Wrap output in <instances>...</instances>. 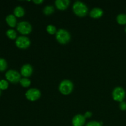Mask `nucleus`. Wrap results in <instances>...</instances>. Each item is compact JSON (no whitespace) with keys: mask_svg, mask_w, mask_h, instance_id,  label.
Segmentation results:
<instances>
[{"mask_svg":"<svg viewBox=\"0 0 126 126\" xmlns=\"http://www.w3.org/2000/svg\"><path fill=\"white\" fill-rule=\"evenodd\" d=\"M85 126H103V123L97 121H91L86 123Z\"/></svg>","mask_w":126,"mask_h":126,"instance_id":"nucleus-22","label":"nucleus"},{"mask_svg":"<svg viewBox=\"0 0 126 126\" xmlns=\"http://www.w3.org/2000/svg\"><path fill=\"white\" fill-rule=\"evenodd\" d=\"M7 68V62L6 59L0 57V71H6Z\"/></svg>","mask_w":126,"mask_h":126,"instance_id":"nucleus-20","label":"nucleus"},{"mask_svg":"<svg viewBox=\"0 0 126 126\" xmlns=\"http://www.w3.org/2000/svg\"><path fill=\"white\" fill-rule=\"evenodd\" d=\"M86 119L84 114H76L71 120V124L73 126H84L86 125Z\"/></svg>","mask_w":126,"mask_h":126,"instance_id":"nucleus-9","label":"nucleus"},{"mask_svg":"<svg viewBox=\"0 0 126 126\" xmlns=\"http://www.w3.org/2000/svg\"><path fill=\"white\" fill-rule=\"evenodd\" d=\"M54 11H55V8L54 6L51 5H47L44 7L43 12L46 16H50L54 13Z\"/></svg>","mask_w":126,"mask_h":126,"instance_id":"nucleus-16","label":"nucleus"},{"mask_svg":"<svg viewBox=\"0 0 126 126\" xmlns=\"http://www.w3.org/2000/svg\"><path fill=\"white\" fill-rule=\"evenodd\" d=\"M125 32H126V28H125Z\"/></svg>","mask_w":126,"mask_h":126,"instance_id":"nucleus-27","label":"nucleus"},{"mask_svg":"<svg viewBox=\"0 0 126 126\" xmlns=\"http://www.w3.org/2000/svg\"><path fill=\"white\" fill-rule=\"evenodd\" d=\"M112 97L114 101L119 103L124 101L126 97V91L121 86L116 87L112 92Z\"/></svg>","mask_w":126,"mask_h":126,"instance_id":"nucleus-8","label":"nucleus"},{"mask_svg":"<svg viewBox=\"0 0 126 126\" xmlns=\"http://www.w3.org/2000/svg\"><path fill=\"white\" fill-rule=\"evenodd\" d=\"M119 107L121 111H126V102L124 101L120 102L119 105Z\"/></svg>","mask_w":126,"mask_h":126,"instance_id":"nucleus-23","label":"nucleus"},{"mask_svg":"<svg viewBox=\"0 0 126 126\" xmlns=\"http://www.w3.org/2000/svg\"><path fill=\"white\" fill-rule=\"evenodd\" d=\"M9 87V82L6 79L0 80V89L1 91L6 90Z\"/></svg>","mask_w":126,"mask_h":126,"instance_id":"nucleus-21","label":"nucleus"},{"mask_svg":"<svg viewBox=\"0 0 126 126\" xmlns=\"http://www.w3.org/2000/svg\"><path fill=\"white\" fill-rule=\"evenodd\" d=\"M57 30H58L57 29L55 26H54V25H48L46 27V32H47L48 34H50V35H54V34L55 35Z\"/></svg>","mask_w":126,"mask_h":126,"instance_id":"nucleus-19","label":"nucleus"},{"mask_svg":"<svg viewBox=\"0 0 126 126\" xmlns=\"http://www.w3.org/2000/svg\"><path fill=\"white\" fill-rule=\"evenodd\" d=\"M21 76L24 78H29L33 75V68L30 64L26 63L22 65L20 68Z\"/></svg>","mask_w":126,"mask_h":126,"instance_id":"nucleus-10","label":"nucleus"},{"mask_svg":"<svg viewBox=\"0 0 126 126\" xmlns=\"http://www.w3.org/2000/svg\"><path fill=\"white\" fill-rule=\"evenodd\" d=\"M92 115H93L91 111H86V113H84V117L86 118V119H89V118H91V117L92 116Z\"/></svg>","mask_w":126,"mask_h":126,"instance_id":"nucleus-24","label":"nucleus"},{"mask_svg":"<svg viewBox=\"0 0 126 126\" xmlns=\"http://www.w3.org/2000/svg\"><path fill=\"white\" fill-rule=\"evenodd\" d=\"M55 39L60 44H66L71 40L70 32L63 28H59L55 34Z\"/></svg>","mask_w":126,"mask_h":126,"instance_id":"nucleus-2","label":"nucleus"},{"mask_svg":"<svg viewBox=\"0 0 126 126\" xmlns=\"http://www.w3.org/2000/svg\"><path fill=\"white\" fill-rule=\"evenodd\" d=\"M1 90L0 89V96H1Z\"/></svg>","mask_w":126,"mask_h":126,"instance_id":"nucleus-26","label":"nucleus"},{"mask_svg":"<svg viewBox=\"0 0 126 126\" xmlns=\"http://www.w3.org/2000/svg\"><path fill=\"white\" fill-rule=\"evenodd\" d=\"M103 15V11L100 7H94L89 12V16L94 19L101 18Z\"/></svg>","mask_w":126,"mask_h":126,"instance_id":"nucleus-12","label":"nucleus"},{"mask_svg":"<svg viewBox=\"0 0 126 126\" xmlns=\"http://www.w3.org/2000/svg\"><path fill=\"white\" fill-rule=\"evenodd\" d=\"M33 30L31 23L27 21H21L17 23V30L23 36H27L30 34Z\"/></svg>","mask_w":126,"mask_h":126,"instance_id":"nucleus-5","label":"nucleus"},{"mask_svg":"<svg viewBox=\"0 0 126 126\" xmlns=\"http://www.w3.org/2000/svg\"><path fill=\"white\" fill-rule=\"evenodd\" d=\"M73 12L79 17H86L88 14V7L83 2L77 1L73 3L72 7Z\"/></svg>","mask_w":126,"mask_h":126,"instance_id":"nucleus-1","label":"nucleus"},{"mask_svg":"<svg viewBox=\"0 0 126 126\" xmlns=\"http://www.w3.org/2000/svg\"><path fill=\"white\" fill-rule=\"evenodd\" d=\"M20 73L16 70H7L5 73V78L8 82L12 84H17L20 82L21 78Z\"/></svg>","mask_w":126,"mask_h":126,"instance_id":"nucleus-4","label":"nucleus"},{"mask_svg":"<svg viewBox=\"0 0 126 126\" xmlns=\"http://www.w3.org/2000/svg\"><path fill=\"white\" fill-rule=\"evenodd\" d=\"M19 83L22 87H24V88H28V87L30 86L32 82H31L30 79L28 78L23 77L21 78Z\"/></svg>","mask_w":126,"mask_h":126,"instance_id":"nucleus-17","label":"nucleus"},{"mask_svg":"<svg viewBox=\"0 0 126 126\" xmlns=\"http://www.w3.org/2000/svg\"><path fill=\"white\" fill-rule=\"evenodd\" d=\"M43 2H44V1H43V0H34V1H33V3L36 5L41 4Z\"/></svg>","mask_w":126,"mask_h":126,"instance_id":"nucleus-25","label":"nucleus"},{"mask_svg":"<svg viewBox=\"0 0 126 126\" xmlns=\"http://www.w3.org/2000/svg\"><path fill=\"white\" fill-rule=\"evenodd\" d=\"M6 36L8 37V38H9L10 39H12V40H16L17 38V33L15 30L12 29V28H9V29L7 30L6 32Z\"/></svg>","mask_w":126,"mask_h":126,"instance_id":"nucleus-15","label":"nucleus"},{"mask_svg":"<svg viewBox=\"0 0 126 126\" xmlns=\"http://www.w3.org/2000/svg\"><path fill=\"white\" fill-rule=\"evenodd\" d=\"M74 89V84L69 79H64L60 82L59 86V91L63 95H70Z\"/></svg>","mask_w":126,"mask_h":126,"instance_id":"nucleus-3","label":"nucleus"},{"mask_svg":"<svg viewBox=\"0 0 126 126\" xmlns=\"http://www.w3.org/2000/svg\"><path fill=\"white\" fill-rule=\"evenodd\" d=\"M16 46L20 49H27L30 46L31 41L27 36L21 35L15 41Z\"/></svg>","mask_w":126,"mask_h":126,"instance_id":"nucleus-7","label":"nucleus"},{"mask_svg":"<svg viewBox=\"0 0 126 126\" xmlns=\"http://www.w3.org/2000/svg\"><path fill=\"white\" fill-rule=\"evenodd\" d=\"M26 98L30 102H36L40 98L41 92L37 88H30L25 94Z\"/></svg>","mask_w":126,"mask_h":126,"instance_id":"nucleus-6","label":"nucleus"},{"mask_svg":"<svg viewBox=\"0 0 126 126\" xmlns=\"http://www.w3.org/2000/svg\"><path fill=\"white\" fill-rule=\"evenodd\" d=\"M25 14V11L24 8L20 6H16L14 8L13 11V14L16 16V17L18 18H21V17H23Z\"/></svg>","mask_w":126,"mask_h":126,"instance_id":"nucleus-14","label":"nucleus"},{"mask_svg":"<svg viewBox=\"0 0 126 126\" xmlns=\"http://www.w3.org/2000/svg\"><path fill=\"white\" fill-rule=\"evenodd\" d=\"M69 0H56L55 1V6L57 9L60 11H65L70 5Z\"/></svg>","mask_w":126,"mask_h":126,"instance_id":"nucleus-11","label":"nucleus"},{"mask_svg":"<svg viewBox=\"0 0 126 126\" xmlns=\"http://www.w3.org/2000/svg\"><path fill=\"white\" fill-rule=\"evenodd\" d=\"M116 21L119 25H126V14L121 13L116 17Z\"/></svg>","mask_w":126,"mask_h":126,"instance_id":"nucleus-18","label":"nucleus"},{"mask_svg":"<svg viewBox=\"0 0 126 126\" xmlns=\"http://www.w3.org/2000/svg\"><path fill=\"white\" fill-rule=\"evenodd\" d=\"M6 22L7 24L11 28L17 27V17L12 14H8L6 17Z\"/></svg>","mask_w":126,"mask_h":126,"instance_id":"nucleus-13","label":"nucleus"},{"mask_svg":"<svg viewBox=\"0 0 126 126\" xmlns=\"http://www.w3.org/2000/svg\"></svg>","mask_w":126,"mask_h":126,"instance_id":"nucleus-28","label":"nucleus"}]
</instances>
